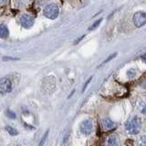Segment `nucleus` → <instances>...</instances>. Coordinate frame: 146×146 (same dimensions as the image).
<instances>
[{"label": "nucleus", "instance_id": "7ed1b4c3", "mask_svg": "<svg viewBox=\"0 0 146 146\" xmlns=\"http://www.w3.org/2000/svg\"><path fill=\"white\" fill-rule=\"evenodd\" d=\"M132 21L136 27H141L146 24V12L144 11H138L136 12L133 17H132Z\"/></svg>", "mask_w": 146, "mask_h": 146}, {"label": "nucleus", "instance_id": "f8f14e48", "mask_svg": "<svg viewBox=\"0 0 146 146\" xmlns=\"http://www.w3.org/2000/svg\"><path fill=\"white\" fill-rule=\"evenodd\" d=\"M102 18H100V19H98L97 21H95L92 25H91V27H90V30H92V29H97V27L100 26V24L102 23Z\"/></svg>", "mask_w": 146, "mask_h": 146}, {"label": "nucleus", "instance_id": "423d86ee", "mask_svg": "<svg viewBox=\"0 0 146 146\" xmlns=\"http://www.w3.org/2000/svg\"><path fill=\"white\" fill-rule=\"evenodd\" d=\"M12 90V83L7 78H3L0 80V93H8Z\"/></svg>", "mask_w": 146, "mask_h": 146}, {"label": "nucleus", "instance_id": "9d476101", "mask_svg": "<svg viewBox=\"0 0 146 146\" xmlns=\"http://www.w3.org/2000/svg\"><path fill=\"white\" fill-rule=\"evenodd\" d=\"M138 109H139V111H140V112L141 114L146 115V99L141 100V102H139Z\"/></svg>", "mask_w": 146, "mask_h": 146}, {"label": "nucleus", "instance_id": "aec40b11", "mask_svg": "<svg viewBox=\"0 0 146 146\" xmlns=\"http://www.w3.org/2000/svg\"><path fill=\"white\" fill-rule=\"evenodd\" d=\"M141 87H143V89H145V90H146V80L143 82V83H141Z\"/></svg>", "mask_w": 146, "mask_h": 146}, {"label": "nucleus", "instance_id": "20e7f679", "mask_svg": "<svg viewBox=\"0 0 146 146\" xmlns=\"http://www.w3.org/2000/svg\"><path fill=\"white\" fill-rule=\"evenodd\" d=\"M80 131L85 135H90L93 131V121L90 119H87L83 121L80 124Z\"/></svg>", "mask_w": 146, "mask_h": 146}, {"label": "nucleus", "instance_id": "2eb2a0df", "mask_svg": "<svg viewBox=\"0 0 146 146\" xmlns=\"http://www.w3.org/2000/svg\"><path fill=\"white\" fill-rule=\"evenodd\" d=\"M116 55H117V53H114V54H111V55H110V57L108 58H106V59H105V60L103 61V63H102V65H104V64H106V63H108L110 60H111V59L114 58V57H115L116 56Z\"/></svg>", "mask_w": 146, "mask_h": 146}, {"label": "nucleus", "instance_id": "9b49d317", "mask_svg": "<svg viewBox=\"0 0 146 146\" xmlns=\"http://www.w3.org/2000/svg\"><path fill=\"white\" fill-rule=\"evenodd\" d=\"M6 130H7V131L8 132L9 134H11V135H13V136H15V135H17V131L16 130V129H14V128H12V127H10V126H7L6 127Z\"/></svg>", "mask_w": 146, "mask_h": 146}, {"label": "nucleus", "instance_id": "a211bd4d", "mask_svg": "<svg viewBox=\"0 0 146 146\" xmlns=\"http://www.w3.org/2000/svg\"><path fill=\"white\" fill-rule=\"evenodd\" d=\"M141 60H143L144 63H146V52L141 55Z\"/></svg>", "mask_w": 146, "mask_h": 146}, {"label": "nucleus", "instance_id": "0eeeda50", "mask_svg": "<svg viewBox=\"0 0 146 146\" xmlns=\"http://www.w3.org/2000/svg\"><path fill=\"white\" fill-rule=\"evenodd\" d=\"M9 35V30L7 27L4 24L0 25V38H7Z\"/></svg>", "mask_w": 146, "mask_h": 146}, {"label": "nucleus", "instance_id": "6e6552de", "mask_svg": "<svg viewBox=\"0 0 146 146\" xmlns=\"http://www.w3.org/2000/svg\"><path fill=\"white\" fill-rule=\"evenodd\" d=\"M107 146H119V140L117 136L111 135L107 140Z\"/></svg>", "mask_w": 146, "mask_h": 146}, {"label": "nucleus", "instance_id": "1a4fd4ad", "mask_svg": "<svg viewBox=\"0 0 146 146\" xmlns=\"http://www.w3.org/2000/svg\"><path fill=\"white\" fill-rule=\"evenodd\" d=\"M102 125L106 130H111L114 127V122L110 118H105L102 120Z\"/></svg>", "mask_w": 146, "mask_h": 146}, {"label": "nucleus", "instance_id": "39448f33", "mask_svg": "<svg viewBox=\"0 0 146 146\" xmlns=\"http://www.w3.org/2000/svg\"><path fill=\"white\" fill-rule=\"evenodd\" d=\"M19 23L23 27L29 29L34 24V17L27 14H24L19 17Z\"/></svg>", "mask_w": 146, "mask_h": 146}, {"label": "nucleus", "instance_id": "f257e3e1", "mask_svg": "<svg viewBox=\"0 0 146 146\" xmlns=\"http://www.w3.org/2000/svg\"><path fill=\"white\" fill-rule=\"evenodd\" d=\"M125 130L129 134L134 135L139 133L141 130V120L139 117L133 116L125 122Z\"/></svg>", "mask_w": 146, "mask_h": 146}, {"label": "nucleus", "instance_id": "f03ea898", "mask_svg": "<svg viewBox=\"0 0 146 146\" xmlns=\"http://www.w3.org/2000/svg\"><path fill=\"white\" fill-rule=\"evenodd\" d=\"M44 16L48 19H56L58 17L59 9L56 4H48L43 10Z\"/></svg>", "mask_w": 146, "mask_h": 146}, {"label": "nucleus", "instance_id": "f3484780", "mask_svg": "<svg viewBox=\"0 0 146 146\" xmlns=\"http://www.w3.org/2000/svg\"><path fill=\"white\" fill-rule=\"evenodd\" d=\"M7 115H8V116H10V118H12V119H14V118L16 117L15 113L12 112L11 111H7Z\"/></svg>", "mask_w": 146, "mask_h": 146}, {"label": "nucleus", "instance_id": "412c9836", "mask_svg": "<svg viewBox=\"0 0 146 146\" xmlns=\"http://www.w3.org/2000/svg\"><path fill=\"white\" fill-rule=\"evenodd\" d=\"M7 2V0H0V4H5Z\"/></svg>", "mask_w": 146, "mask_h": 146}, {"label": "nucleus", "instance_id": "4468645a", "mask_svg": "<svg viewBox=\"0 0 146 146\" xmlns=\"http://www.w3.org/2000/svg\"><path fill=\"white\" fill-rule=\"evenodd\" d=\"M127 75H128V77H129V78H133L136 75V71L134 70H132V68H131V70H128Z\"/></svg>", "mask_w": 146, "mask_h": 146}, {"label": "nucleus", "instance_id": "ddd939ff", "mask_svg": "<svg viewBox=\"0 0 146 146\" xmlns=\"http://www.w3.org/2000/svg\"><path fill=\"white\" fill-rule=\"evenodd\" d=\"M139 146H146V134L140 137L139 139Z\"/></svg>", "mask_w": 146, "mask_h": 146}, {"label": "nucleus", "instance_id": "dca6fc26", "mask_svg": "<svg viewBox=\"0 0 146 146\" xmlns=\"http://www.w3.org/2000/svg\"><path fill=\"white\" fill-rule=\"evenodd\" d=\"M48 134V131H47V132H46V133L44 134V136L42 137V140H41V141H40V143L38 144V146H43V145H44V143H45L46 139H47Z\"/></svg>", "mask_w": 146, "mask_h": 146}, {"label": "nucleus", "instance_id": "6ab92c4d", "mask_svg": "<svg viewBox=\"0 0 146 146\" xmlns=\"http://www.w3.org/2000/svg\"><path fill=\"white\" fill-rule=\"evenodd\" d=\"M90 80H91V78H90V79H89V80H88V81H87V82H86V84L84 85V88H83V91H84V90H85V89L87 88V86H88V84L90 83Z\"/></svg>", "mask_w": 146, "mask_h": 146}]
</instances>
